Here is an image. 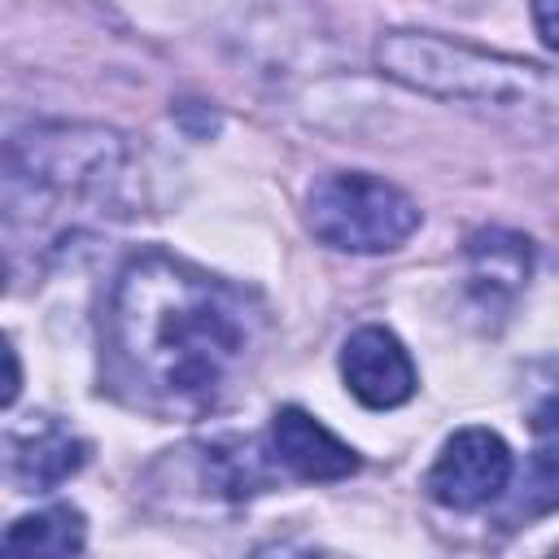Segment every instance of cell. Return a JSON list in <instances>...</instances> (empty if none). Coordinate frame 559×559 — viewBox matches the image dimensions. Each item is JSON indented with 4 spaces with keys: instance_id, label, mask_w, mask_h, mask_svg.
Returning <instances> with one entry per match:
<instances>
[{
    "instance_id": "6da1fadb",
    "label": "cell",
    "mask_w": 559,
    "mask_h": 559,
    "mask_svg": "<svg viewBox=\"0 0 559 559\" xmlns=\"http://www.w3.org/2000/svg\"><path fill=\"white\" fill-rule=\"evenodd\" d=\"M266 310L245 288L162 249L135 253L105 301L118 393L157 415H210L258 367Z\"/></svg>"
},
{
    "instance_id": "7a4b0ae2",
    "label": "cell",
    "mask_w": 559,
    "mask_h": 559,
    "mask_svg": "<svg viewBox=\"0 0 559 559\" xmlns=\"http://www.w3.org/2000/svg\"><path fill=\"white\" fill-rule=\"evenodd\" d=\"M376 66L424 96L472 100V105H524L542 92V66L485 52L476 44H459L428 31H389L376 44Z\"/></svg>"
},
{
    "instance_id": "3957f363",
    "label": "cell",
    "mask_w": 559,
    "mask_h": 559,
    "mask_svg": "<svg viewBox=\"0 0 559 559\" xmlns=\"http://www.w3.org/2000/svg\"><path fill=\"white\" fill-rule=\"evenodd\" d=\"M122 166V140L100 127H31L4 148V210L83 201L105 192Z\"/></svg>"
},
{
    "instance_id": "277c9868",
    "label": "cell",
    "mask_w": 559,
    "mask_h": 559,
    "mask_svg": "<svg viewBox=\"0 0 559 559\" xmlns=\"http://www.w3.org/2000/svg\"><path fill=\"white\" fill-rule=\"evenodd\" d=\"M306 227L341 253H389L419 227V205L367 170H328L306 192Z\"/></svg>"
},
{
    "instance_id": "5b68a950",
    "label": "cell",
    "mask_w": 559,
    "mask_h": 559,
    "mask_svg": "<svg viewBox=\"0 0 559 559\" xmlns=\"http://www.w3.org/2000/svg\"><path fill=\"white\" fill-rule=\"evenodd\" d=\"M511 472H515V463H511V450L498 432L459 428L441 445L437 463L428 467L424 489L432 502H441L450 511H480L507 493Z\"/></svg>"
},
{
    "instance_id": "8992f818",
    "label": "cell",
    "mask_w": 559,
    "mask_h": 559,
    "mask_svg": "<svg viewBox=\"0 0 559 559\" xmlns=\"http://www.w3.org/2000/svg\"><path fill=\"white\" fill-rule=\"evenodd\" d=\"M341 376H345V389L371 411H393V406L411 402L415 384H419L415 362L402 349V341L376 323L358 328L341 345Z\"/></svg>"
},
{
    "instance_id": "52a82bcc",
    "label": "cell",
    "mask_w": 559,
    "mask_h": 559,
    "mask_svg": "<svg viewBox=\"0 0 559 559\" xmlns=\"http://www.w3.org/2000/svg\"><path fill=\"white\" fill-rule=\"evenodd\" d=\"M266 450H271L275 467H284L297 480H341L358 467L354 450L301 406H280L271 415Z\"/></svg>"
},
{
    "instance_id": "ba28073f",
    "label": "cell",
    "mask_w": 559,
    "mask_h": 559,
    "mask_svg": "<svg viewBox=\"0 0 559 559\" xmlns=\"http://www.w3.org/2000/svg\"><path fill=\"white\" fill-rule=\"evenodd\" d=\"M87 463V441L61 428L52 415H35V424L9 432V472L26 493L57 489Z\"/></svg>"
},
{
    "instance_id": "9c48e42d",
    "label": "cell",
    "mask_w": 559,
    "mask_h": 559,
    "mask_svg": "<svg viewBox=\"0 0 559 559\" xmlns=\"http://www.w3.org/2000/svg\"><path fill=\"white\" fill-rule=\"evenodd\" d=\"M87 542L83 515L74 507H44L35 515H22L4 528L0 550L4 555H79Z\"/></svg>"
},
{
    "instance_id": "30bf717a",
    "label": "cell",
    "mask_w": 559,
    "mask_h": 559,
    "mask_svg": "<svg viewBox=\"0 0 559 559\" xmlns=\"http://www.w3.org/2000/svg\"><path fill=\"white\" fill-rule=\"evenodd\" d=\"M271 454V450H266ZM253 441H218L205 450V480L223 498H253L271 485V463Z\"/></svg>"
},
{
    "instance_id": "8fae6325",
    "label": "cell",
    "mask_w": 559,
    "mask_h": 559,
    "mask_svg": "<svg viewBox=\"0 0 559 559\" xmlns=\"http://www.w3.org/2000/svg\"><path fill=\"white\" fill-rule=\"evenodd\" d=\"M467 253H472V275L480 284H489V288L515 293L533 271V249L515 231H498V227L493 231H476Z\"/></svg>"
},
{
    "instance_id": "7c38bea8",
    "label": "cell",
    "mask_w": 559,
    "mask_h": 559,
    "mask_svg": "<svg viewBox=\"0 0 559 559\" xmlns=\"http://www.w3.org/2000/svg\"><path fill=\"white\" fill-rule=\"evenodd\" d=\"M550 511H559V450H542V454L528 459L524 476L515 480V489L502 507V524L537 520V515H550Z\"/></svg>"
},
{
    "instance_id": "4fadbf2b",
    "label": "cell",
    "mask_w": 559,
    "mask_h": 559,
    "mask_svg": "<svg viewBox=\"0 0 559 559\" xmlns=\"http://www.w3.org/2000/svg\"><path fill=\"white\" fill-rule=\"evenodd\" d=\"M533 26L559 52V0H533Z\"/></svg>"
},
{
    "instance_id": "5bb4252c",
    "label": "cell",
    "mask_w": 559,
    "mask_h": 559,
    "mask_svg": "<svg viewBox=\"0 0 559 559\" xmlns=\"http://www.w3.org/2000/svg\"><path fill=\"white\" fill-rule=\"evenodd\" d=\"M13 397H17V354L9 349V389H4V406H13Z\"/></svg>"
},
{
    "instance_id": "9a60e30c",
    "label": "cell",
    "mask_w": 559,
    "mask_h": 559,
    "mask_svg": "<svg viewBox=\"0 0 559 559\" xmlns=\"http://www.w3.org/2000/svg\"><path fill=\"white\" fill-rule=\"evenodd\" d=\"M555 550H559V546H555Z\"/></svg>"
}]
</instances>
